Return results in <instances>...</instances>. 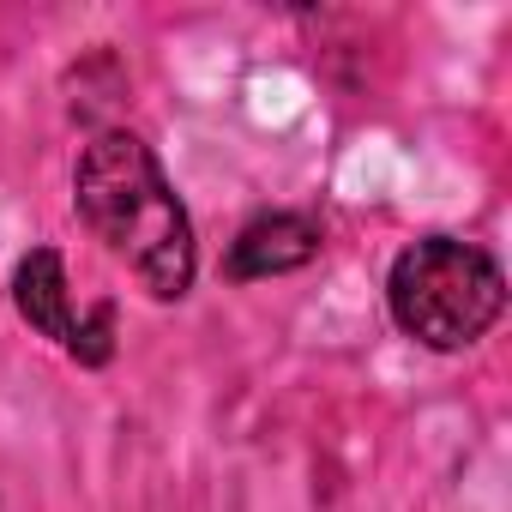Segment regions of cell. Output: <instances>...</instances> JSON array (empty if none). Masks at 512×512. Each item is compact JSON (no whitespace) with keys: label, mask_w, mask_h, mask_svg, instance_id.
Masks as SVG:
<instances>
[{"label":"cell","mask_w":512,"mask_h":512,"mask_svg":"<svg viewBox=\"0 0 512 512\" xmlns=\"http://www.w3.org/2000/svg\"><path fill=\"white\" fill-rule=\"evenodd\" d=\"M73 205L85 229L127 260V272L157 296L181 302L193 290L199 253H193V223L175 187L163 181L151 145L139 133H97L73 169Z\"/></svg>","instance_id":"cell-1"},{"label":"cell","mask_w":512,"mask_h":512,"mask_svg":"<svg viewBox=\"0 0 512 512\" xmlns=\"http://www.w3.org/2000/svg\"><path fill=\"white\" fill-rule=\"evenodd\" d=\"M386 302L404 338L428 350H470L506 302V278L482 247L458 235H428L398 253V266L386 278Z\"/></svg>","instance_id":"cell-2"},{"label":"cell","mask_w":512,"mask_h":512,"mask_svg":"<svg viewBox=\"0 0 512 512\" xmlns=\"http://www.w3.org/2000/svg\"><path fill=\"white\" fill-rule=\"evenodd\" d=\"M13 302H19V314L31 320V332L55 338L73 362H85V368H103V362H109V350H115V308L73 314L67 266H61L55 247H37L31 260H19V272H13Z\"/></svg>","instance_id":"cell-3"},{"label":"cell","mask_w":512,"mask_h":512,"mask_svg":"<svg viewBox=\"0 0 512 512\" xmlns=\"http://www.w3.org/2000/svg\"><path fill=\"white\" fill-rule=\"evenodd\" d=\"M320 223L302 217V211H272V217H253L235 241H229V260L223 272L235 284L247 278H278V272H302L314 253H320Z\"/></svg>","instance_id":"cell-4"}]
</instances>
